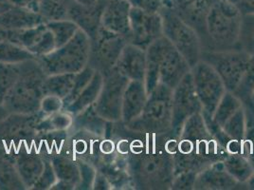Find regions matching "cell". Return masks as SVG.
I'll return each mask as SVG.
<instances>
[{"mask_svg":"<svg viewBox=\"0 0 254 190\" xmlns=\"http://www.w3.org/2000/svg\"><path fill=\"white\" fill-rule=\"evenodd\" d=\"M146 63V51L132 43H127L119 57L115 69L130 81L144 82Z\"/></svg>","mask_w":254,"mask_h":190,"instance_id":"cell-19","label":"cell"},{"mask_svg":"<svg viewBox=\"0 0 254 190\" xmlns=\"http://www.w3.org/2000/svg\"><path fill=\"white\" fill-rule=\"evenodd\" d=\"M101 1H107V0H101Z\"/></svg>","mask_w":254,"mask_h":190,"instance_id":"cell-56","label":"cell"},{"mask_svg":"<svg viewBox=\"0 0 254 190\" xmlns=\"http://www.w3.org/2000/svg\"><path fill=\"white\" fill-rule=\"evenodd\" d=\"M254 91V55H251L249 65L244 75L243 79L237 90L233 93L236 95L243 105H248L253 102L252 95Z\"/></svg>","mask_w":254,"mask_h":190,"instance_id":"cell-37","label":"cell"},{"mask_svg":"<svg viewBox=\"0 0 254 190\" xmlns=\"http://www.w3.org/2000/svg\"><path fill=\"white\" fill-rule=\"evenodd\" d=\"M246 187L248 190H254V171L253 175L251 176V178L248 180V182L246 183Z\"/></svg>","mask_w":254,"mask_h":190,"instance_id":"cell-51","label":"cell"},{"mask_svg":"<svg viewBox=\"0 0 254 190\" xmlns=\"http://www.w3.org/2000/svg\"><path fill=\"white\" fill-rule=\"evenodd\" d=\"M146 58L144 84L148 95L159 84L165 85L174 90L181 79L190 72V65L165 36L149 46Z\"/></svg>","mask_w":254,"mask_h":190,"instance_id":"cell-3","label":"cell"},{"mask_svg":"<svg viewBox=\"0 0 254 190\" xmlns=\"http://www.w3.org/2000/svg\"><path fill=\"white\" fill-rule=\"evenodd\" d=\"M197 174L198 173L191 170L177 174L173 180L171 190H193Z\"/></svg>","mask_w":254,"mask_h":190,"instance_id":"cell-42","label":"cell"},{"mask_svg":"<svg viewBox=\"0 0 254 190\" xmlns=\"http://www.w3.org/2000/svg\"><path fill=\"white\" fill-rule=\"evenodd\" d=\"M130 11L128 0H107L102 15V27L125 36L130 42Z\"/></svg>","mask_w":254,"mask_h":190,"instance_id":"cell-17","label":"cell"},{"mask_svg":"<svg viewBox=\"0 0 254 190\" xmlns=\"http://www.w3.org/2000/svg\"><path fill=\"white\" fill-rule=\"evenodd\" d=\"M41 111L33 114L11 113L0 120V149L5 150L11 156L29 143L33 144L37 135V125L42 119Z\"/></svg>","mask_w":254,"mask_h":190,"instance_id":"cell-9","label":"cell"},{"mask_svg":"<svg viewBox=\"0 0 254 190\" xmlns=\"http://www.w3.org/2000/svg\"><path fill=\"white\" fill-rule=\"evenodd\" d=\"M76 162L78 163L81 171V181L77 186L76 190H92L97 169L91 164L85 162L84 160L79 159Z\"/></svg>","mask_w":254,"mask_h":190,"instance_id":"cell-39","label":"cell"},{"mask_svg":"<svg viewBox=\"0 0 254 190\" xmlns=\"http://www.w3.org/2000/svg\"><path fill=\"white\" fill-rule=\"evenodd\" d=\"M45 159V158H44ZM57 177L54 172L53 165L50 159H45V169L43 170L41 176L33 185L32 190H52L53 185L57 182Z\"/></svg>","mask_w":254,"mask_h":190,"instance_id":"cell-40","label":"cell"},{"mask_svg":"<svg viewBox=\"0 0 254 190\" xmlns=\"http://www.w3.org/2000/svg\"><path fill=\"white\" fill-rule=\"evenodd\" d=\"M173 90L159 84L148 95L147 102L141 114L128 125H124L131 131L164 135L172 130L173 120Z\"/></svg>","mask_w":254,"mask_h":190,"instance_id":"cell-6","label":"cell"},{"mask_svg":"<svg viewBox=\"0 0 254 190\" xmlns=\"http://www.w3.org/2000/svg\"><path fill=\"white\" fill-rule=\"evenodd\" d=\"M130 42L143 50L163 36V23L160 13H148L131 7Z\"/></svg>","mask_w":254,"mask_h":190,"instance_id":"cell-16","label":"cell"},{"mask_svg":"<svg viewBox=\"0 0 254 190\" xmlns=\"http://www.w3.org/2000/svg\"><path fill=\"white\" fill-rule=\"evenodd\" d=\"M90 45L89 36L79 30L68 42L36 59L47 75L78 74L88 64Z\"/></svg>","mask_w":254,"mask_h":190,"instance_id":"cell-7","label":"cell"},{"mask_svg":"<svg viewBox=\"0 0 254 190\" xmlns=\"http://www.w3.org/2000/svg\"><path fill=\"white\" fill-rule=\"evenodd\" d=\"M165 148L174 159L175 176L188 170L199 173L213 163L223 161L228 154L209 131L202 112L185 122L178 137L168 134Z\"/></svg>","mask_w":254,"mask_h":190,"instance_id":"cell-2","label":"cell"},{"mask_svg":"<svg viewBox=\"0 0 254 190\" xmlns=\"http://www.w3.org/2000/svg\"><path fill=\"white\" fill-rule=\"evenodd\" d=\"M238 7L242 13H253L254 14V0H241Z\"/></svg>","mask_w":254,"mask_h":190,"instance_id":"cell-47","label":"cell"},{"mask_svg":"<svg viewBox=\"0 0 254 190\" xmlns=\"http://www.w3.org/2000/svg\"><path fill=\"white\" fill-rule=\"evenodd\" d=\"M112 189L113 188H112L110 182L108 181L106 176L103 173L97 171L92 190H112Z\"/></svg>","mask_w":254,"mask_h":190,"instance_id":"cell-46","label":"cell"},{"mask_svg":"<svg viewBox=\"0 0 254 190\" xmlns=\"http://www.w3.org/2000/svg\"><path fill=\"white\" fill-rule=\"evenodd\" d=\"M63 110V100L52 95H46L43 98L40 111L45 115H51Z\"/></svg>","mask_w":254,"mask_h":190,"instance_id":"cell-44","label":"cell"},{"mask_svg":"<svg viewBox=\"0 0 254 190\" xmlns=\"http://www.w3.org/2000/svg\"><path fill=\"white\" fill-rule=\"evenodd\" d=\"M0 190H27L15 168L13 156L0 149Z\"/></svg>","mask_w":254,"mask_h":190,"instance_id":"cell-26","label":"cell"},{"mask_svg":"<svg viewBox=\"0 0 254 190\" xmlns=\"http://www.w3.org/2000/svg\"><path fill=\"white\" fill-rule=\"evenodd\" d=\"M50 160L57 179L70 184L76 190L81 181V171L78 163L64 155H56Z\"/></svg>","mask_w":254,"mask_h":190,"instance_id":"cell-27","label":"cell"},{"mask_svg":"<svg viewBox=\"0 0 254 190\" xmlns=\"http://www.w3.org/2000/svg\"><path fill=\"white\" fill-rule=\"evenodd\" d=\"M20 33H21V30L7 29V28H4V27L0 26V42L9 41V42L19 45Z\"/></svg>","mask_w":254,"mask_h":190,"instance_id":"cell-45","label":"cell"},{"mask_svg":"<svg viewBox=\"0 0 254 190\" xmlns=\"http://www.w3.org/2000/svg\"><path fill=\"white\" fill-rule=\"evenodd\" d=\"M46 24L48 29L53 32L57 48L68 42L80 30L77 24L68 18L50 20Z\"/></svg>","mask_w":254,"mask_h":190,"instance_id":"cell-31","label":"cell"},{"mask_svg":"<svg viewBox=\"0 0 254 190\" xmlns=\"http://www.w3.org/2000/svg\"><path fill=\"white\" fill-rule=\"evenodd\" d=\"M242 106L243 103L236 95L231 92H226L214 111L212 119L219 127H222L226 121Z\"/></svg>","mask_w":254,"mask_h":190,"instance_id":"cell-32","label":"cell"},{"mask_svg":"<svg viewBox=\"0 0 254 190\" xmlns=\"http://www.w3.org/2000/svg\"><path fill=\"white\" fill-rule=\"evenodd\" d=\"M56 48H57L56 42H55V38L53 36V32H51L49 29H47V31L44 32L40 40L36 43L34 47H32L30 52L32 54H34L37 58L52 53Z\"/></svg>","mask_w":254,"mask_h":190,"instance_id":"cell-41","label":"cell"},{"mask_svg":"<svg viewBox=\"0 0 254 190\" xmlns=\"http://www.w3.org/2000/svg\"><path fill=\"white\" fill-rule=\"evenodd\" d=\"M46 22L47 20L40 12L22 6H13L0 15V26L12 30L29 29Z\"/></svg>","mask_w":254,"mask_h":190,"instance_id":"cell-23","label":"cell"},{"mask_svg":"<svg viewBox=\"0 0 254 190\" xmlns=\"http://www.w3.org/2000/svg\"><path fill=\"white\" fill-rule=\"evenodd\" d=\"M88 66L103 75L110 73L116 67L119 57L128 39L123 35L110 32L101 27L93 39H90Z\"/></svg>","mask_w":254,"mask_h":190,"instance_id":"cell-11","label":"cell"},{"mask_svg":"<svg viewBox=\"0 0 254 190\" xmlns=\"http://www.w3.org/2000/svg\"><path fill=\"white\" fill-rule=\"evenodd\" d=\"M21 73L20 63H0V105L18 80Z\"/></svg>","mask_w":254,"mask_h":190,"instance_id":"cell-34","label":"cell"},{"mask_svg":"<svg viewBox=\"0 0 254 190\" xmlns=\"http://www.w3.org/2000/svg\"><path fill=\"white\" fill-rule=\"evenodd\" d=\"M23 148L13 157V160L26 189L32 190L45 169V159L35 149L32 151V148L28 150V148Z\"/></svg>","mask_w":254,"mask_h":190,"instance_id":"cell-22","label":"cell"},{"mask_svg":"<svg viewBox=\"0 0 254 190\" xmlns=\"http://www.w3.org/2000/svg\"><path fill=\"white\" fill-rule=\"evenodd\" d=\"M129 79L116 69L104 75V83L94 104L97 113L106 121L119 123L122 121L124 94Z\"/></svg>","mask_w":254,"mask_h":190,"instance_id":"cell-14","label":"cell"},{"mask_svg":"<svg viewBox=\"0 0 254 190\" xmlns=\"http://www.w3.org/2000/svg\"><path fill=\"white\" fill-rule=\"evenodd\" d=\"M36 56L19 45L9 41L0 42V63H21Z\"/></svg>","mask_w":254,"mask_h":190,"instance_id":"cell-33","label":"cell"},{"mask_svg":"<svg viewBox=\"0 0 254 190\" xmlns=\"http://www.w3.org/2000/svg\"><path fill=\"white\" fill-rule=\"evenodd\" d=\"M26 1V6L33 11H38L39 12V4L40 0H25Z\"/></svg>","mask_w":254,"mask_h":190,"instance_id":"cell-49","label":"cell"},{"mask_svg":"<svg viewBox=\"0 0 254 190\" xmlns=\"http://www.w3.org/2000/svg\"><path fill=\"white\" fill-rule=\"evenodd\" d=\"M227 171L239 183L246 185L254 171L251 161L241 153H228L223 160Z\"/></svg>","mask_w":254,"mask_h":190,"instance_id":"cell-29","label":"cell"},{"mask_svg":"<svg viewBox=\"0 0 254 190\" xmlns=\"http://www.w3.org/2000/svg\"><path fill=\"white\" fill-rule=\"evenodd\" d=\"M75 74H59L48 75L44 82V93L46 95L56 96L64 100L70 95L74 86Z\"/></svg>","mask_w":254,"mask_h":190,"instance_id":"cell-28","label":"cell"},{"mask_svg":"<svg viewBox=\"0 0 254 190\" xmlns=\"http://www.w3.org/2000/svg\"><path fill=\"white\" fill-rule=\"evenodd\" d=\"M14 5L11 4L9 0H0V15L9 11Z\"/></svg>","mask_w":254,"mask_h":190,"instance_id":"cell-48","label":"cell"},{"mask_svg":"<svg viewBox=\"0 0 254 190\" xmlns=\"http://www.w3.org/2000/svg\"><path fill=\"white\" fill-rule=\"evenodd\" d=\"M167 135L143 133L144 142L135 139L129 143L127 169L133 189L171 190L175 164L165 148Z\"/></svg>","mask_w":254,"mask_h":190,"instance_id":"cell-1","label":"cell"},{"mask_svg":"<svg viewBox=\"0 0 254 190\" xmlns=\"http://www.w3.org/2000/svg\"><path fill=\"white\" fill-rule=\"evenodd\" d=\"M242 17L243 13L237 5L216 0L207 17V42L203 51L240 50Z\"/></svg>","mask_w":254,"mask_h":190,"instance_id":"cell-5","label":"cell"},{"mask_svg":"<svg viewBox=\"0 0 254 190\" xmlns=\"http://www.w3.org/2000/svg\"><path fill=\"white\" fill-rule=\"evenodd\" d=\"M243 184L227 171L223 161H218L201 170L194 182L193 190H229L240 189ZM246 186V185H245Z\"/></svg>","mask_w":254,"mask_h":190,"instance_id":"cell-18","label":"cell"},{"mask_svg":"<svg viewBox=\"0 0 254 190\" xmlns=\"http://www.w3.org/2000/svg\"><path fill=\"white\" fill-rule=\"evenodd\" d=\"M95 70H93L88 65L85 67L83 71L75 74L74 86L73 89L66 98L63 100V109L66 106H69L75 99L78 97V95L82 93V91L85 89L88 83L91 81L93 75L95 74Z\"/></svg>","mask_w":254,"mask_h":190,"instance_id":"cell-38","label":"cell"},{"mask_svg":"<svg viewBox=\"0 0 254 190\" xmlns=\"http://www.w3.org/2000/svg\"><path fill=\"white\" fill-rule=\"evenodd\" d=\"M106 2L99 0L93 6H84L74 1L69 9L67 18L76 23L90 39H93L102 27V15Z\"/></svg>","mask_w":254,"mask_h":190,"instance_id":"cell-20","label":"cell"},{"mask_svg":"<svg viewBox=\"0 0 254 190\" xmlns=\"http://www.w3.org/2000/svg\"><path fill=\"white\" fill-rule=\"evenodd\" d=\"M108 124L109 121H106L100 116L94 108V105H92L73 116L72 126L78 130L92 133L100 137H106Z\"/></svg>","mask_w":254,"mask_h":190,"instance_id":"cell-25","label":"cell"},{"mask_svg":"<svg viewBox=\"0 0 254 190\" xmlns=\"http://www.w3.org/2000/svg\"><path fill=\"white\" fill-rule=\"evenodd\" d=\"M252 100H253V102L254 103V93H253V95H252Z\"/></svg>","mask_w":254,"mask_h":190,"instance_id":"cell-55","label":"cell"},{"mask_svg":"<svg viewBox=\"0 0 254 190\" xmlns=\"http://www.w3.org/2000/svg\"><path fill=\"white\" fill-rule=\"evenodd\" d=\"M163 1H165V0H163Z\"/></svg>","mask_w":254,"mask_h":190,"instance_id":"cell-57","label":"cell"},{"mask_svg":"<svg viewBox=\"0 0 254 190\" xmlns=\"http://www.w3.org/2000/svg\"><path fill=\"white\" fill-rule=\"evenodd\" d=\"M173 120L170 135L178 137L185 122L190 117L201 113V102L196 94L191 74L188 73L173 90Z\"/></svg>","mask_w":254,"mask_h":190,"instance_id":"cell-13","label":"cell"},{"mask_svg":"<svg viewBox=\"0 0 254 190\" xmlns=\"http://www.w3.org/2000/svg\"><path fill=\"white\" fill-rule=\"evenodd\" d=\"M216 0H165L182 20L190 25L198 33L202 48L207 42V17Z\"/></svg>","mask_w":254,"mask_h":190,"instance_id":"cell-15","label":"cell"},{"mask_svg":"<svg viewBox=\"0 0 254 190\" xmlns=\"http://www.w3.org/2000/svg\"><path fill=\"white\" fill-rule=\"evenodd\" d=\"M239 48L245 53L254 55V14L253 13L243 14Z\"/></svg>","mask_w":254,"mask_h":190,"instance_id":"cell-36","label":"cell"},{"mask_svg":"<svg viewBox=\"0 0 254 190\" xmlns=\"http://www.w3.org/2000/svg\"><path fill=\"white\" fill-rule=\"evenodd\" d=\"M20 67V76L5 97L3 106L10 114L37 113L45 97L44 82L48 75L36 58L21 62Z\"/></svg>","mask_w":254,"mask_h":190,"instance_id":"cell-4","label":"cell"},{"mask_svg":"<svg viewBox=\"0 0 254 190\" xmlns=\"http://www.w3.org/2000/svg\"><path fill=\"white\" fill-rule=\"evenodd\" d=\"M251 55L242 50L202 51L201 60L219 74L227 92L234 93L246 74Z\"/></svg>","mask_w":254,"mask_h":190,"instance_id":"cell-10","label":"cell"},{"mask_svg":"<svg viewBox=\"0 0 254 190\" xmlns=\"http://www.w3.org/2000/svg\"><path fill=\"white\" fill-rule=\"evenodd\" d=\"M11 4L14 6H22V7H27L26 6V1L25 0H9Z\"/></svg>","mask_w":254,"mask_h":190,"instance_id":"cell-53","label":"cell"},{"mask_svg":"<svg viewBox=\"0 0 254 190\" xmlns=\"http://www.w3.org/2000/svg\"><path fill=\"white\" fill-rule=\"evenodd\" d=\"M103 83H104V75L100 72L96 71L91 81L82 91V93L78 95V97L75 99L74 101L63 110L68 112L72 116H75L80 112H82L83 110H85V108H87L88 106L94 105L101 93Z\"/></svg>","mask_w":254,"mask_h":190,"instance_id":"cell-24","label":"cell"},{"mask_svg":"<svg viewBox=\"0 0 254 190\" xmlns=\"http://www.w3.org/2000/svg\"><path fill=\"white\" fill-rule=\"evenodd\" d=\"M196 94L201 102L202 113L213 116L227 90L219 74L210 64L200 60L190 69Z\"/></svg>","mask_w":254,"mask_h":190,"instance_id":"cell-12","label":"cell"},{"mask_svg":"<svg viewBox=\"0 0 254 190\" xmlns=\"http://www.w3.org/2000/svg\"><path fill=\"white\" fill-rule=\"evenodd\" d=\"M75 1L84 6H93L99 2V0H75Z\"/></svg>","mask_w":254,"mask_h":190,"instance_id":"cell-50","label":"cell"},{"mask_svg":"<svg viewBox=\"0 0 254 190\" xmlns=\"http://www.w3.org/2000/svg\"><path fill=\"white\" fill-rule=\"evenodd\" d=\"M163 23V36H165L180 52L190 69L201 60V39L196 31L164 4L160 11Z\"/></svg>","mask_w":254,"mask_h":190,"instance_id":"cell-8","label":"cell"},{"mask_svg":"<svg viewBox=\"0 0 254 190\" xmlns=\"http://www.w3.org/2000/svg\"><path fill=\"white\" fill-rule=\"evenodd\" d=\"M9 114H10V113L7 111V109H6L4 106H2V105H0V120L5 119Z\"/></svg>","mask_w":254,"mask_h":190,"instance_id":"cell-52","label":"cell"},{"mask_svg":"<svg viewBox=\"0 0 254 190\" xmlns=\"http://www.w3.org/2000/svg\"><path fill=\"white\" fill-rule=\"evenodd\" d=\"M222 129L233 140L242 141L245 139L247 131V117L244 105L226 121Z\"/></svg>","mask_w":254,"mask_h":190,"instance_id":"cell-35","label":"cell"},{"mask_svg":"<svg viewBox=\"0 0 254 190\" xmlns=\"http://www.w3.org/2000/svg\"><path fill=\"white\" fill-rule=\"evenodd\" d=\"M75 0H40L39 12L47 21L65 19Z\"/></svg>","mask_w":254,"mask_h":190,"instance_id":"cell-30","label":"cell"},{"mask_svg":"<svg viewBox=\"0 0 254 190\" xmlns=\"http://www.w3.org/2000/svg\"><path fill=\"white\" fill-rule=\"evenodd\" d=\"M225 1L231 2V3H233V4H235V5H237V6H238V4L240 3V1H241V0H225Z\"/></svg>","mask_w":254,"mask_h":190,"instance_id":"cell-54","label":"cell"},{"mask_svg":"<svg viewBox=\"0 0 254 190\" xmlns=\"http://www.w3.org/2000/svg\"><path fill=\"white\" fill-rule=\"evenodd\" d=\"M148 99L144 82L129 81L123 98L122 123L128 125L136 120L142 112Z\"/></svg>","mask_w":254,"mask_h":190,"instance_id":"cell-21","label":"cell"},{"mask_svg":"<svg viewBox=\"0 0 254 190\" xmlns=\"http://www.w3.org/2000/svg\"><path fill=\"white\" fill-rule=\"evenodd\" d=\"M132 8L148 13H159L164 7L163 0H128Z\"/></svg>","mask_w":254,"mask_h":190,"instance_id":"cell-43","label":"cell"}]
</instances>
